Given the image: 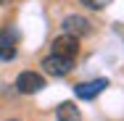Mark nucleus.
<instances>
[{"mask_svg": "<svg viewBox=\"0 0 124 121\" xmlns=\"http://www.w3.org/2000/svg\"><path fill=\"white\" fill-rule=\"evenodd\" d=\"M50 53H53V55H61V58H71V61H74L77 53H79V40L71 37V34H61V37H55V40H53Z\"/></svg>", "mask_w": 124, "mask_h": 121, "instance_id": "nucleus-1", "label": "nucleus"}, {"mask_svg": "<svg viewBox=\"0 0 124 121\" xmlns=\"http://www.w3.org/2000/svg\"><path fill=\"white\" fill-rule=\"evenodd\" d=\"M42 87H45V76H40V74H34V71H21L16 76V90L21 95H34Z\"/></svg>", "mask_w": 124, "mask_h": 121, "instance_id": "nucleus-2", "label": "nucleus"}, {"mask_svg": "<svg viewBox=\"0 0 124 121\" xmlns=\"http://www.w3.org/2000/svg\"><path fill=\"white\" fill-rule=\"evenodd\" d=\"M74 69V61L71 58H61V55H45L42 58V71L50 76H66V74Z\"/></svg>", "mask_w": 124, "mask_h": 121, "instance_id": "nucleus-3", "label": "nucleus"}, {"mask_svg": "<svg viewBox=\"0 0 124 121\" xmlns=\"http://www.w3.org/2000/svg\"><path fill=\"white\" fill-rule=\"evenodd\" d=\"M61 26H63V34H71V37H85V34H90V21L85 19V16H77V13H71V16H66L63 21H61Z\"/></svg>", "mask_w": 124, "mask_h": 121, "instance_id": "nucleus-4", "label": "nucleus"}, {"mask_svg": "<svg viewBox=\"0 0 124 121\" xmlns=\"http://www.w3.org/2000/svg\"><path fill=\"white\" fill-rule=\"evenodd\" d=\"M106 87H108V79H93V82L77 84V87H74V95L79 97V100H93V97H98Z\"/></svg>", "mask_w": 124, "mask_h": 121, "instance_id": "nucleus-5", "label": "nucleus"}, {"mask_svg": "<svg viewBox=\"0 0 124 121\" xmlns=\"http://www.w3.org/2000/svg\"><path fill=\"white\" fill-rule=\"evenodd\" d=\"M55 119L58 121H82V113L74 103H61L58 111H55Z\"/></svg>", "mask_w": 124, "mask_h": 121, "instance_id": "nucleus-6", "label": "nucleus"}, {"mask_svg": "<svg viewBox=\"0 0 124 121\" xmlns=\"http://www.w3.org/2000/svg\"><path fill=\"white\" fill-rule=\"evenodd\" d=\"M16 40H19V32H16L13 26L3 29V34H0V45H16Z\"/></svg>", "mask_w": 124, "mask_h": 121, "instance_id": "nucleus-7", "label": "nucleus"}, {"mask_svg": "<svg viewBox=\"0 0 124 121\" xmlns=\"http://www.w3.org/2000/svg\"><path fill=\"white\" fill-rule=\"evenodd\" d=\"M16 58V45H0V61H13Z\"/></svg>", "mask_w": 124, "mask_h": 121, "instance_id": "nucleus-8", "label": "nucleus"}, {"mask_svg": "<svg viewBox=\"0 0 124 121\" xmlns=\"http://www.w3.org/2000/svg\"><path fill=\"white\" fill-rule=\"evenodd\" d=\"M3 3H8V0H0V5H3Z\"/></svg>", "mask_w": 124, "mask_h": 121, "instance_id": "nucleus-9", "label": "nucleus"}, {"mask_svg": "<svg viewBox=\"0 0 124 121\" xmlns=\"http://www.w3.org/2000/svg\"><path fill=\"white\" fill-rule=\"evenodd\" d=\"M8 121H19V119H8Z\"/></svg>", "mask_w": 124, "mask_h": 121, "instance_id": "nucleus-10", "label": "nucleus"}]
</instances>
